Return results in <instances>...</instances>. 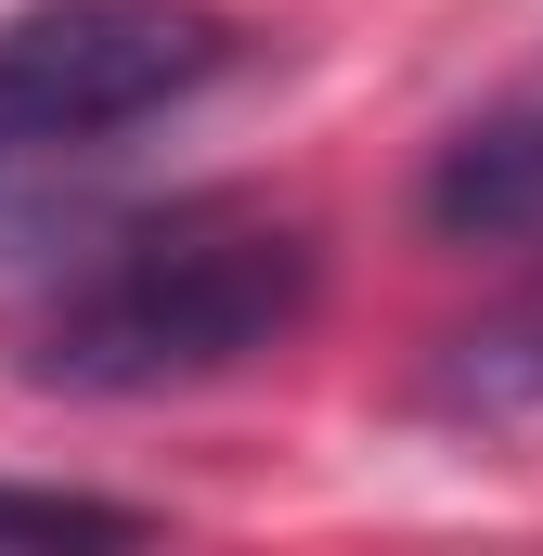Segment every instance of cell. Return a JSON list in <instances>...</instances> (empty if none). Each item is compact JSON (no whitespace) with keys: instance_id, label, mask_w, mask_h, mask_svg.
Listing matches in <instances>:
<instances>
[{"instance_id":"cell-5","label":"cell","mask_w":543,"mask_h":556,"mask_svg":"<svg viewBox=\"0 0 543 556\" xmlns=\"http://www.w3.org/2000/svg\"><path fill=\"white\" fill-rule=\"evenodd\" d=\"M155 518L142 505H104V492H26L0 479V544H142Z\"/></svg>"},{"instance_id":"cell-3","label":"cell","mask_w":543,"mask_h":556,"mask_svg":"<svg viewBox=\"0 0 543 556\" xmlns=\"http://www.w3.org/2000/svg\"><path fill=\"white\" fill-rule=\"evenodd\" d=\"M427 233L440 247H518V233H543V52L427 155Z\"/></svg>"},{"instance_id":"cell-4","label":"cell","mask_w":543,"mask_h":556,"mask_svg":"<svg viewBox=\"0 0 543 556\" xmlns=\"http://www.w3.org/2000/svg\"><path fill=\"white\" fill-rule=\"evenodd\" d=\"M427 402H440L453 427H543V273L518 285L505 311H479V324L440 350Z\"/></svg>"},{"instance_id":"cell-1","label":"cell","mask_w":543,"mask_h":556,"mask_svg":"<svg viewBox=\"0 0 543 556\" xmlns=\"http://www.w3.org/2000/svg\"><path fill=\"white\" fill-rule=\"evenodd\" d=\"M324 298L311 220L247 194H181L91 233L26 311V376L78 402H155V389H220L272 363Z\"/></svg>"},{"instance_id":"cell-2","label":"cell","mask_w":543,"mask_h":556,"mask_svg":"<svg viewBox=\"0 0 543 556\" xmlns=\"http://www.w3.org/2000/svg\"><path fill=\"white\" fill-rule=\"evenodd\" d=\"M233 65L247 39L207 0H26L0 13V181L91 168L130 130L207 104Z\"/></svg>"}]
</instances>
